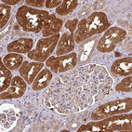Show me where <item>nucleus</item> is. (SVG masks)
<instances>
[{"mask_svg": "<svg viewBox=\"0 0 132 132\" xmlns=\"http://www.w3.org/2000/svg\"><path fill=\"white\" fill-rule=\"evenodd\" d=\"M91 65L87 66V73L84 67L76 72H71L68 76L57 77L56 80L66 84L65 87H51L48 92L58 91L57 95L48 96L50 101L64 97L66 102L61 113L78 112L89 106L106 96L111 88L113 80L110 78L106 70L101 66L95 65L91 73H88ZM86 71V67H85Z\"/></svg>", "mask_w": 132, "mask_h": 132, "instance_id": "nucleus-1", "label": "nucleus"}, {"mask_svg": "<svg viewBox=\"0 0 132 132\" xmlns=\"http://www.w3.org/2000/svg\"><path fill=\"white\" fill-rule=\"evenodd\" d=\"M111 26L105 13L101 11L93 12L88 17L78 22L77 29L75 33V42L80 44L95 35L107 31Z\"/></svg>", "mask_w": 132, "mask_h": 132, "instance_id": "nucleus-2", "label": "nucleus"}, {"mask_svg": "<svg viewBox=\"0 0 132 132\" xmlns=\"http://www.w3.org/2000/svg\"><path fill=\"white\" fill-rule=\"evenodd\" d=\"M132 129V116L131 113L127 114H117L109 116L95 122H89L87 125L81 126L78 131H130Z\"/></svg>", "mask_w": 132, "mask_h": 132, "instance_id": "nucleus-3", "label": "nucleus"}, {"mask_svg": "<svg viewBox=\"0 0 132 132\" xmlns=\"http://www.w3.org/2000/svg\"><path fill=\"white\" fill-rule=\"evenodd\" d=\"M50 15L46 10H40L28 6H21L16 13V20L24 31L37 34L42 31L45 21Z\"/></svg>", "mask_w": 132, "mask_h": 132, "instance_id": "nucleus-4", "label": "nucleus"}, {"mask_svg": "<svg viewBox=\"0 0 132 132\" xmlns=\"http://www.w3.org/2000/svg\"><path fill=\"white\" fill-rule=\"evenodd\" d=\"M132 110V99L126 98L104 103L96 108L91 113L92 120H101L109 116L129 113Z\"/></svg>", "mask_w": 132, "mask_h": 132, "instance_id": "nucleus-5", "label": "nucleus"}, {"mask_svg": "<svg viewBox=\"0 0 132 132\" xmlns=\"http://www.w3.org/2000/svg\"><path fill=\"white\" fill-rule=\"evenodd\" d=\"M60 37H61L60 35H56L54 36L43 37L39 39L37 44H36V48L28 52L27 57L29 59L37 61V62L46 61L57 47Z\"/></svg>", "mask_w": 132, "mask_h": 132, "instance_id": "nucleus-6", "label": "nucleus"}, {"mask_svg": "<svg viewBox=\"0 0 132 132\" xmlns=\"http://www.w3.org/2000/svg\"><path fill=\"white\" fill-rule=\"evenodd\" d=\"M127 36V32L120 27H110L105 31L103 36L97 43V50L102 53H108L116 48V45L122 42Z\"/></svg>", "mask_w": 132, "mask_h": 132, "instance_id": "nucleus-7", "label": "nucleus"}, {"mask_svg": "<svg viewBox=\"0 0 132 132\" xmlns=\"http://www.w3.org/2000/svg\"><path fill=\"white\" fill-rule=\"evenodd\" d=\"M44 69L43 62L37 61H23L20 67V75L24 79L27 84H32L40 73Z\"/></svg>", "mask_w": 132, "mask_h": 132, "instance_id": "nucleus-8", "label": "nucleus"}, {"mask_svg": "<svg viewBox=\"0 0 132 132\" xmlns=\"http://www.w3.org/2000/svg\"><path fill=\"white\" fill-rule=\"evenodd\" d=\"M27 87V83L21 76H15L12 78L10 87L6 91L1 93V100L17 99L23 96Z\"/></svg>", "mask_w": 132, "mask_h": 132, "instance_id": "nucleus-9", "label": "nucleus"}, {"mask_svg": "<svg viewBox=\"0 0 132 132\" xmlns=\"http://www.w3.org/2000/svg\"><path fill=\"white\" fill-rule=\"evenodd\" d=\"M111 73L116 76H129L132 73V60L130 57L121 58L113 61Z\"/></svg>", "mask_w": 132, "mask_h": 132, "instance_id": "nucleus-10", "label": "nucleus"}, {"mask_svg": "<svg viewBox=\"0 0 132 132\" xmlns=\"http://www.w3.org/2000/svg\"><path fill=\"white\" fill-rule=\"evenodd\" d=\"M76 47L75 37L73 34L69 32H64L62 36L60 37L58 45L56 47V55L57 56H62V55L71 53Z\"/></svg>", "mask_w": 132, "mask_h": 132, "instance_id": "nucleus-11", "label": "nucleus"}, {"mask_svg": "<svg viewBox=\"0 0 132 132\" xmlns=\"http://www.w3.org/2000/svg\"><path fill=\"white\" fill-rule=\"evenodd\" d=\"M62 27V21L55 14H50V17L45 21L44 27L42 29V36L44 37H50L59 35Z\"/></svg>", "mask_w": 132, "mask_h": 132, "instance_id": "nucleus-12", "label": "nucleus"}, {"mask_svg": "<svg viewBox=\"0 0 132 132\" xmlns=\"http://www.w3.org/2000/svg\"><path fill=\"white\" fill-rule=\"evenodd\" d=\"M34 41L31 38H20L15 41H12L7 47V51L10 53H18L24 54L32 50Z\"/></svg>", "mask_w": 132, "mask_h": 132, "instance_id": "nucleus-13", "label": "nucleus"}, {"mask_svg": "<svg viewBox=\"0 0 132 132\" xmlns=\"http://www.w3.org/2000/svg\"><path fill=\"white\" fill-rule=\"evenodd\" d=\"M58 61L60 63L59 73H64L71 69H73L77 64V54L75 52H71L68 54L58 57Z\"/></svg>", "mask_w": 132, "mask_h": 132, "instance_id": "nucleus-14", "label": "nucleus"}, {"mask_svg": "<svg viewBox=\"0 0 132 132\" xmlns=\"http://www.w3.org/2000/svg\"><path fill=\"white\" fill-rule=\"evenodd\" d=\"M52 79V73L51 71L48 69H43L40 73H38V76L33 82V89L35 91H39L50 85Z\"/></svg>", "mask_w": 132, "mask_h": 132, "instance_id": "nucleus-15", "label": "nucleus"}, {"mask_svg": "<svg viewBox=\"0 0 132 132\" xmlns=\"http://www.w3.org/2000/svg\"><path fill=\"white\" fill-rule=\"evenodd\" d=\"M2 62L5 64L7 69L16 70L21 67L23 62V57L21 56V54H18V53H9L4 57Z\"/></svg>", "mask_w": 132, "mask_h": 132, "instance_id": "nucleus-16", "label": "nucleus"}, {"mask_svg": "<svg viewBox=\"0 0 132 132\" xmlns=\"http://www.w3.org/2000/svg\"><path fill=\"white\" fill-rule=\"evenodd\" d=\"M12 81V75L10 69H7L5 64L1 63L0 67V90L1 92H4L10 87Z\"/></svg>", "mask_w": 132, "mask_h": 132, "instance_id": "nucleus-17", "label": "nucleus"}, {"mask_svg": "<svg viewBox=\"0 0 132 132\" xmlns=\"http://www.w3.org/2000/svg\"><path fill=\"white\" fill-rule=\"evenodd\" d=\"M95 43H96V39H91L90 41L85 42L84 44H82V46L80 47V55H79V62L83 63L88 60L91 51L94 47Z\"/></svg>", "mask_w": 132, "mask_h": 132, "instance_id": "nucleus-18", "label": "nucleus"}, {"mask_svg": "<svg viewBox=\"0 0 132 132\" xmlns=\"http://www.w3.org/2000/svg\"><path fill=\"white\" fill-rule=\"evenodd\" d=\"M78 6V1L76 0H69V1H62L61 5L56 9V13L61 16H65L71 13Z\"/></svg>", "mask_w": 132, "mask_h": 132, "instance_id": "nucleus-19", "label": "nucleus"}, {"mask_svg": "<svg viewBox=\"0 0 132 132\" xmlns=\"http://www.w3.org/2000/svg\"><path fill=\"white\" fill-rule=\"evenodd\" d=\"M116 90L118 92H131L132 90V77L131 76L123 79L116 85Z\"/></svg>", "mask_w": 132, "mask_h": 132, "instance_id": "nucleus-20", "label": "nucleus"}, {"mask_svg": "<svg viewBox=\"0 0 132 132\" xmlns=\"http://www.w3.org/2000/svg\"><path fill=\"white\" fill-rule=\"evenodd\" d=\"M0 11H1V24L0 27L3 28L10 18V12H11V7L10 6L5 5V4H1L0 5Z\"/></svg>", "mask_w": 132, "mask_h": 132, "instance_id": "nucleus-21", "label": "nucleus"}, {"mask_svg": "<svg viewBox=\"0 0 132 132\" xmlns=\"http://www.w3.org/2000/svg\"><path fill=\"white\" fill-rule=\"evenodd\" d=\"M46 66H47L48 68H50L51 72H53L54 73H59V69H60V63L59 61H58V58L57 57H50L46 61Z\"/></svg>", "mask_w": 132, "mask_h": 132, "instance_id": "nucleus-22", "label": "nucleus"}, {"mask_svg": "<svg viewBox=\"0 0 132 132\" xmlns=\"http://www.w3.org/2000/svg\"><path fill=\"white\" fill-rule=\"evenodd\" d=\"M78 20L77 19H73V20H70V21H66L65 23V29L68 30V32L70 34H73V32L76 31V26L78 25Z\"/></svg>", "mask_w": 132, "mask_h": 132, "instance_id": "nucleus-23", "label": "nucleus"}, {"mask_svg": "<svg viewBox=\"0 0 132 132\" xmlns=\"http://www.w3.org/2000/svg\"><path fill=\"white\" fill-rule=\"evenodd\" d=\"M26 5L29 7H44V4L46 1L44 0H26Z\"/></svg>", "mask_w": 132, "mask_h": 132, "instance_id": "nucleus-24", "label": "nucleus"}, {"mask_svg": "<svg viewBox=\"0 0 132 132\" xmlns=\"http://www.w3.org/2000/svg\"><path fill=\"white\" fill-rule=\"evenodd\" d=\"M61 3H62L61 0H47L45 5L47 9H53L55 7H60L61 5Z\"/></svg>", "mask_w": 132, "mask_h": 132, "instance_id": "nucleus-25", "label": "nucleus"}, {"mask_svg": "<svg viewBox=\"0 0 132 132\" xmlns=\"http://www.w3.org/2000/svg\"><path fill=\"white\" fill-rule=\"evenodd\" d=\"M2 3L7 6H14L19 3V1H14V0H2Z\"/></svg>", "mask_w": 132, "mask_h": 132, "instance_id": "nucleus-26", "label": "nucleus"}]
</instances>
